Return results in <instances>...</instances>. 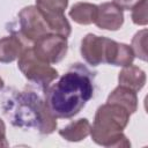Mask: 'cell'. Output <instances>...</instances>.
<instances>
[{
    "label": "cell",
    "mask_w": 148,
    "mask_h": 148,
    "mask_svg": "<svg viewBox=\"0 0 148 148\" xmlns=\"http://www.w3.org/2000/svg\"><path fill=\"white\" fill-rule=\"evenodd\" d=\"M89 74L84 68H73L46 89L45 103L56 118H72L86 106L94 95Z\"/></svg>",
    "instance_id": "6da1fadb"
},
{
    "label": "cell",
    "mask_w": 148,
    "mask_h": 148,
    "mask_svg": "<svg viewBox=\"0 0 148 148\" xmlns=\"http://www.w3.org/2000/svg\"><path fill=\"white\" fill-rule=\"evenodd\" d=\"M130 116L131 113L119 104L106 102L101 105L90 130L92 141L110 148L131 147V142L123 133L130 121Z\"/></svg>",
    "instance_id": "7a4b0ae2"
},
{
    "label": "cell",
    "mask_w": 148,
    "mask_h": 148,
    "mask_svg": "<svg viewBox=\"0 0 148 148\" xmlns=\"http://www.w3.org/2000/svg\"><path fill=\"white\" fill-rule=\"evenodd\" d=\"M16 102L14 120L20 126H35L42 134H51L57 128V118L49 111L46 103L34 91H22Z\"/></svg>",
    "instance_id": "3957f363"
},
{
    "label": "cell",
    "mask_w": 148,
    "mask_h": 148,
    "mask_svg": "<svg viewBox=\"0 0 148 148\" xmlns=\"http://www.w3.org/2000/svg\"><path fill=\"white\" fill-rule=\"evenodd\" d=\"M81 56L91 66L109 64L117 66L121 43L113 39L88 34L81 42Z\"/></svg>",
    "instance_id": "277c9868"
},
{
    "label": "cell",
    "mask_w": 148,
    "mask_h": 148,
    "mask_svg": "<svg viewBox=\"0 0 148 148\" xmlns=\"http://www.w3.org/2000/svg\"><path fill=\"white\" fill-rule=\"evenodd\" d=\"M18 69L22 74L37 86L46 89L51 82H53L58 77V72L50 64L40 60L32 51L31 46H27L17 61Z\"/></svg>",
    "instance_id": "5b68a950"
},
{
    "label": "cell",
    "mask_w": 148,
    "mask_h": 148,
    "mask_svg": "<svg viewBox=\"0 0 148 148\" xmlns=\"http://www.w3.org/2000/svg\"><path fill=\"white\" fill-rule=\"evenodd\" d=\"M20 35L28 42L34 43L38 38L52 34L51 28L42 12L36 6H28L18 13Z\"/></svg>",
    "instance_id": "8992f818"
},
{
    "label": "cell",
    "mask_w": 148,
    "mask_h": 148,
    "mask_svg": "<svg viewBox=\"0 0 148 148\" xmlns=\"http://www.w3.org/2000/svg\"><path fill=\"white\" fill-rule=\"evenodd\" d=\"M34 53L43 61L52 65L60 62L67 54V37L58 34H47L32 43Z\"/></svg>",
    "instance_id": "52a82bcc"
},
{
    "label": "cell",
    "mask_w": 148,
    "mask_h": 148,
    "mask_svg": "<svg viewBox=\"0 0 148 148\" xmlns=\"http://www.w3.org/2000/svg\"><path fill=\"white\" fill-rule=\"evenodd\" d=\"M67 6L68 0H36V7L44 15L52 34L65 37H68L72 31L71 24L64 14Z\"/></svg>",
    "instance_id": "ba28073f"
},
{
    "label": "cell",
    "mask_w": 148,
    "mask_h": 148,
    "mask_svg": "<svg viewBox=\"0 0 148 148\" xmlns=\"http://www.w3.org/2000/svg\"><path fill=\"white\" fill-rule=\"evenodd\" d=\"M99 29L116 31L124 23V13L114 2H103L97 6V14L94 22Z\"/></svg>",
    "instance_id": "9c48e42d"
},
{
    "label": "cell",
    "mask_w": 148,
    "mask_h": 148,
    "mask_svg": "<svg viewBox=\"0 0 148 148\" xmlns=\"http://www.w3.org/2000/svg\"><path fill=\"white\" fill-rule=\"evenodd\" d=\"M21 35H10L0 39V62H12L21 56L25 49Z\"/></svg>",
    "instance_id": "30bf717a"
},
{
    "label": "cell",
    "mask_w": 148,
    "mask_h": 148,
    "mask_svg": "<svg viewBox=\"0 0 148 148\" xmlns=\"http://www.w3.org/2000/svg\"><path fill=\"white\" fill-rule=\"evenodd\" d=\"M119 86L127 87L134 91H139L146 83V73L138 66H125L118 75Z\"/></svg>",
    "instance_id": "8fae6325"
},
{
    "label": "cell",
    "mask_w": 148,
    "mask_h": 148,
    "mask_svg": "<svg viewBox=\"0 0 148 148\" xmlns=\"http://www.w3.org/2000/svg\"><path fill=\"white\" fill-rule=\"evenodd\" d=\"M108 103H116L125 108L131 114L134 113L138 110V96L136 91L124 87V86H118L114 88L110 95L108 96L106 99Z\"/></svg>",
    "instance_id": "7c38bea8"
},
{
    "label": "cell",
    "mask_w": 148,
    "mask_h": 148,
    "mask_svg": "<svg viewBox=\"0 0 148 148\" xmlns=\"http://www.w3.org/2000/svg\"><path fill=\"white\" fill-rule=\"evenodd\" d=\"M90 130H91V125L89 120L86 118H81L62 127L59 131V134L61 138H64L67 141L77 142L86 139L90 134Z\"/></svg>",
    "instance_id": "4fadbf2b"
},
{
    "label": "cell",
    "mask_w": 148,
    "mask_h": 148,
    "mask_svg": "<svg viewBox=\"0 0 148 148\" xmlns=\"http://www.w3.org/2000/svg\"><path fill=\"white\" fill-rule=\"evenodd\" d=\"M97 14V5L90 2H76L72 6L69 10L71 18L83 25H88L95 22Z\"/></svg>",
    "instance_id": "5bb4252c"
},
{
    "label": "cell",
    "mask_w": 148,
    "mask_h": 148,
    "mask_svg": "<svg viewBox=\"0 0 148 148\" xmlns=\"http://www.w3.org/2000/svg\"><path fill=\"white\" fill-rule=\"evenodd\" d=\"M147 29H142L139 32H136L132 39V51L134 56H136L139 59L146 61L147 60Z\"/></svg>",
    "instance_id": "9a60e30c"
},
{
    "label": "cell",
    "mask_w": 148,
    "mask_h": 148,
    "mask_svg": "<svg viewBox=\"0 0 148 148\" xmlns=\"http://www.w3.org/2000/svg\"><path fill=\"white\" fill-rule=\"evenodd\" d=\"M148 3L147 0H141L139 3H136L131 10H132V21L134 24L138 25H146L148 23V15H147Z\"/></svg>",
    "instance_id": "2e32d148"
},
{
    "label": "cell",
    "mask_w": 148,
    "mask_h": 148,
    "mask_svg": "<svg viewBox=\"0 0 148 148\" xmlns=\"http://www.w3.org/2000/svg\"><path fill=\"white\" fill-rule=\"evenodd\" d=\"M141 0H113V2L118 7H120L123 10H130V9H132Z\"/></svg>",
    "instance_id": "e0dca14e"
},
{
    "label": "cell",
    "mask_w": 148,
    "mask_h": 148,
    "mask_svg": "<svg viewBox=\"0 0 148 148\" xmlns=\"http://www.w3.org/2000/svg\"><path fill=\"white\" fill-rule=\"evenodd\" d=\"M8 142L6 140V133H0V147H7Z\"/></svg>",
    "instance_id": "ac0fdd59"
},
{
    "label": "cell",
    "mask_w": 148,
    "mask_h": 148,
    "mask_svg": "<svg viewBox=\"0 0 148 148\" xmlns=\"http://www.w3.org/2000/svg\"><path fill=\"white\" fill-rule=\"evenodd\" d=\"M0 133H6V125L1 118H0Z\"/></svg>",
    "instance_id": "d6986e66"
},
{
    "label": "cell",
    "mask_w": 148,
    "mask_h": 148,
    "mask_svg": "<svg viewBox=\"0 0 148 148\" xmlns=\"http://www.w3.org/2000/svg\"><path fill=\"white\" fill-rule=\"evenodd\" d=\"M2 88H3V80L0 77V90H1Z\"/></svg>",
    "instance_id": "ffe728a7"
}]
</instances>
